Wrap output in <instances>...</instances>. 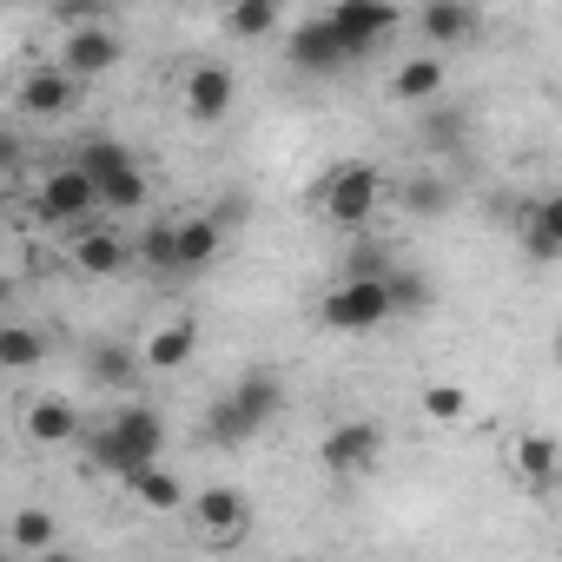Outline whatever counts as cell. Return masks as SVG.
<instances>
[{
	"label": "cell",
	"instance_id": "2e32d148",
	"mask_svg": "<svg viewBox=\"0 0 562 562\" xmlns=\"http://www.w3.org/2000/svg\"><path fill=\"white\" fill-rule=\"evenodd\" d=\"M443 87H450V60L443 54H411L397 74H391V106H437L443 100Z\"/></svg>",
	"mask_w": 562,
	"mask_h": 562
},
{
	"label": "cell",
	"instance_id": "4dcf8cb0",
	"mask_svg": "<svg viewBox=\"0 0 562 562\" xmlns=\"http://www.w3.org/2000/svg\"><path fill=\"white\" fill-rule=\"evenodd\" d=\"M397 199H404V212H417V218H437V212H450V186H443V179H411Z\"/></svg>",
	"mask_w": 562,
	"mask_h": 562
},
{
	"label": "cell",
	"instance_id": "8fae6325",
	"mask_svg": "<svg viewBox=\"0 0 562 562\" xmlns=\"http://www.w3.org/2000/svg\"><path fill=\"white\" fill-rule=\"evenodd\" d=\"M74 100H80V80H74L60 60L27 67V74H21V87H14L21 120H60V113H74Z\"/></svg>",
	"mask_w": 562,
	"mask_h": 562
},
{
	"label": "cell",
	"instance_id": "ac0fdd59",
	"mask_svg": "<svg viewBox=\"0 0 562 562\" xmlns=\"http://www.w3.org/2000/svg\"><path fill=\"white\" fill-rule=\"evenodd\" d=\"M509 470L522 476L529 496H549V490L562 483V443H555L549 430H522L516 450H509Z\"/></svg>",
	"mask_w": 562,
	"mask_h": 562
},
{
	"label": "cell",
	"instance_id": "7a4b0ae2",
	"mask_svg": "<svg viewBox=\"0 0 562 562\" xmlns=\"http://www.w3.org/2000/svg\"><path fill=\"white\" fill-rule=\"evenodd\" d=\"M278 411H285V378L265 371V364H251L218 404H205V437H212L218 450H238V443H251Z\"/></svg>",
	"mask_w": 562,
	"mask_h": 562
},
{
	"label": "cell",
	"instance_id": "44dd1931",
	"mask_svg": "<svg viewBox=\"0 0 562 562\" xmlns=\"http://www.w3.org/2000/svg\"><path fill=\"white\" fill-rule=\"evenodd\" d=\"M120 483H126V496H133L139 509H153V516H179V509H186V483H179L159 457H153V463H133Z\"/></svg>",
	"mask_w": 562,
	"mask_h": 562
},
{
	"label": "cell",
	"instance_id": "484cf974",
	"mask_svg": "<svg viewBox=\"0 0 562 562\" xmlns=\"http://www.w3.org/2000/svg\"><path fill=\"white\" fill-rule=\"evenodd\" d=\"M417 411H424V424H437V430H457V424H470L476 397H470L463 384L437 378V384H424V391H417Z\"/></svg>",
	"mask_w": 562,
	"mask_h": 562
},
{
	"label": "cell",
	"instance_id": "f1b7e54d",
	"mask_svg": "<svg viewBox=\"0 0 562 562\" xmlns=\"http://www.w3.org/2000/svg\"><path fill=\"white\" fill-rule=\"evenodd\" d=\"M384 292H391V312H430L437 305V285L424 271H384Z\"/></svg>",
	"mask_w": 562,
	"mask_h": 562
},
{
	"label": "cell",
	"instance_id": "52a82bcc",
	"mask_svg": "<svg viewBox=\"0 0 562 562\" xmlns=\"http://www.w3.org/2000/svg\"><path fill=\"white\" fill-rule=\"evenodd\" d=\"M120 60H126V47H120L113 21H80V27H67V34H60V67H67L80 87L106 80Z\"/></svg>",
	"mask_w": 562,
	"mask_h": 562
},
{
	"label": "cell",
	"instance_id": "7402d4cb",
	"mask_svg": "<svg viewBox=\"0 0 562 562\" xmlns=\"http://www.w3.org/2000/svg\"><path fill=\"white\" fill-rule=\"evenodd\" d=\"M87 378H93L100 391H120V397H126V391H139L146 364H139V351H133V345H113V338H106V345H93V351H87Z\"/></svg>",
	"mask_w": 562,
	"mask_h": 562
},
{
	"label": "cell",
	"instance_id": "9c48e42d",
	"mask_svg": "<svg viewBox=\"0 0 562 562\" xmlns=\"http://www.w3.org/2000/svg\"><path fill=\"white\" fill-rule=\"evenodd\" d=\"M325 21H331V34H338V41L351 47V60H358V54H371L384 34L404 27V8H397V0H338Z\"/></svg>",
	"mask_w": 562,
	"mask_h": 562
},
{
	"label": "cell",
	"instance_id": "277c9868",
	"mask_svg": "<svg viewBox=\"0 0 562 562\" xmlns=\"http://www.w3.org/2000/svg\"><path fill=\"white\" fill-rule=\"evenodd\" d=\"M318 318H325V331H345V338L384 331L397 318L391 312V292H384V271H345L338 285L318 299Z\"/></svg>",
	"mask_w": 562,
	"mask_h": 562
},
{
	"label": "cell",
	"instance_id": "8992f818",
	"mask_svg": "<svg viewBox=\"0 0 562 562\" xmlns=\"http://www.w3.org/2000/svg\"><path fill=\"white\" fill-rule=\"evenodd\" d=\"M378 457H384V424H378V417H345V424H331L325 443H318V463H325V476H338V483L371 476Z\"/></svg>",
	"mask_w": 562,
	"mask_h": 562
},
{
	"label": "cell",
	"instance_id": "6da1fadb",
	"mask_svg": "<svg viewBox=\"0 0 562 562\" xmlns=\"http://www.w3.org/2000/svg\"><path fill=\"white\" fill-rule=\"evenodd\" d=\"M80 443H87V463H93L100 476H126L133 463L166 457V417H159L153 404H120L113 417L80 424Z\"/></svg>",
	"mask_w": 562,
	"mask_h": 562
},
{
	"label": "cell",
	"instance_id": "83f0119b",
	"mask_svg": "<svg viewBox=\"0 0 562 562\" xmlns=\"http://www.w3.org/2000/svg\"><path fill=\"white\" fill-rule=\"evenodd\" d=\"M74 166H80V172H87V179L100 186L106 172H120V166H133V153H126V146H120L113 133H87V146H80V159H74Z\"/></svg>",
	"mask_w": 562,
	"mask_h": 562
},
{
	"label": "cell",
	"instance_id": "1f68e13d",
	"mask_svg": "<svg viewBox=\"0 0 562 562\" xmlns=\"http://www.w3.org/2000/svg\"><path fill=\"white\" fill-rule=\"evenodd\" d=\"M463 133H470V113H457V106H443V113L430 120V146H437V153H457Z\"/></svg>",
	"mask_w": 562,
	"mask_h": 562
},
{
	"label": "cell",
	"instance_id": "d6986e66",
	"mask_svg": "<svg viewBox=\"0 0 562 562\" xmlns=\"http://www.w3.org/2000/svg\"><path fill=\"white\" fill-rule=\"evenodd\" d=\"M285 60L299 67V74H338L345 60H351V47L331 34V21L318 14V21H299V34L285 41Z\"/></svg>",
	"mask_w": 562,
	"mask_h": 562
},
{
	"label": "cell",
	"instance_id": "f546056e",
	"mask_svg": "<svg viewBox=\"0 0 562 562\" xmlns=\"http://www.w3.org/2000/svg\"><path fill=\"white\" fill-rule=\"evenodd\" d=\"M133 258H139L146 271H179V258H172V225H166V218L146 225V232L133 238Z\"/></svg>",
	"mask_w": 562,
	"mask_h": 562
},
{
	"label": "cell",
	"instance_id": "e575fe53",
	"mask_svg": "<svg viewBox=\"0 0 562 562\" xmlns=\"http://www.w3.org/2000/svg\"><path fill=\"white\" fill-rule=\"evenodd\" d=\"M8 305H14V278H8V271H0V312H8Z\"/></svg>",
	"mask_w": 562,
	"mask_h": 562
},
{
	"label": "cell",
	"instance_id": "ffe728a7",
	"mask_svg": "<svg viewBox=\"0 0 562 562\" xmlns=\"http://www.w3.org/2000/svg\"><path fill=\"white\" fill-rule=\"evenodd\" d=\"M516 238H522V251H529L536 265H555V258H562V199H555V192L529 199V205H522Z\"/></svg>",
	"mask_w": 562,
	"mask_h": 562
},
{
	"label": "cell",
	"instance_id": "9a60e30c",
	"mask_svg": "<svg viewBox=\"0 0 562 562\" xmlns=\"http://www.w3.org/2000/svg\"><path fill=\"white\" fill-rule=\"evenodd\" d=\"M133 351H139V364H146V378H172V371H186L192 351H199V318H166V325H153Z\"/></svg>",
	"mask_w": 562,
	"mask_h": 562
},
{
	"label": "cell",
	"instance_id": "cb8c5ba5",
	"mask_svg": "<svg viewBox=\"0 0 562 562\" xmlns=\"http://www.w3.org/2000/svg\"><path fill=\"white\" fill-rule=\"evenodd\" d=\"M8 549L14 555H60V516L54 509H14Z\"/></svg>",
	"mask_w": 562,
	"mask_h": 562
},
{
	"label": "cell",
	"instance_id": "4fadbf2b",
	"mask_svg": "<svg viewBox=\"0 0 562 562\" xmlns=\"http://www.w3.org/2000/svg\"><path fill=\"white\" fill-rule=\"evenodd\" d=\"M232 100H238V80H232V67H218V60H199V67L186 74V93H179V106H186V120H192V126H218V120L232 113Z\"/></svg>",
	"mask_w": 562,
	"mask_h": 562
},
{
	"label": "cell",
	"instance_id": "e0dca14e",
	"mask_svg": "<svg viewBox=\"0 0 562 562\" xmlns=\"http://www.w3.org/2000/svg\"><path fill=\"white\" fill-rule=\"evenodd\" d=\"M218 251H225V218L218 212L172 218V258H179V271H205V265H218Z\"/></svg>",
	"mask_w": 562,
	"mask_h": 562
},
{
	"label": "cell",
	"instance_id": "4316f807",
	"mask_svg": "<svg viewBox=\"0 0 562 562\" xmlns=\"http://www.w3.org/2000/svg\"><path fill=\"white\" fill-rule=\"evenodd\" d=\"M153 199V179L139 172V159L133 166H120V172H106L100 179V212H139Z\"/></svg>",
	"mask_w": 562,
	"mask_h": 562
},
{
	"label": "cell",
	"instance_id": "603a6c76",
	"mask_svg": "<svg viewBox=\"0 0 562 562\" xmlns=\"http://www.w3.org/2000/svg\"><path fill=\"white\" fill-rule=\"evenodd\" d=\"M225 34L245 41V47L285 34V0H232V8H225Z\"/></svg>",
	"mask_w": 562,
	"mask_h": 562
},
{
	"label": "cell",
	"instance_id": "30bf717a",
	"mask_svg": "<svg viewBox=\"0 0 562 562\" xmlns=\"http://www.w3.org/2000/svg\"><path fill=\"white\" fill-rule=\"evenodd\" d=\"M80 404L74 397H60V391H41V397H27L21 404V437L34 443V450H74L80 443Z\"/></svg>",
	"mask_w": 562,
	"mask_h": 562
},
{
	"label": "cell",
	"instance_id": "d590c367",
	"mask_svg": "<svg viewBox=\"0 0 562 562\" xmlns=\"http://www.w3.org/2000/svg\"><path fill=\"white\" fill-rule=\"evenodd\" d=\"M0 8H8V0H0Z\"/></svg>",
	"mask_w": 562,
	"mask_h": 562
},
{
	"label": "cell",
	"instance_id": "5b68a950",
	"mask_svg": "<svg viewBox=\"0 0 562 562\" xmlns=\"http://www.w3.org/2000/svg\"><path fill=\"white\" fill-rule=\"evenodd\" d=\"M186 522H192V542L205 549H232L251 536V496L238 483H205L186 496Z\"/></svg>",
	"mask_w": 562,
	"mask_h": 562
},
{
	"label": "cell",
	"instance_id": "ba28073f",
	"mask_svg": "<svg viewBox=\"0 0 562 562\" xmlns=\"http://www.w3.org/2000/svg\"><path fill=\"white\" fill-rule=\"evenodd\" d=\"M34 205H41V218H47V225H80V218H93V212H100V186L67 159V166H54V172L34 186Z\"/></svg>",
	"mask_w": 562,
	"mask_h": 562
},
{
	"label": "cell",
	"instance_id": "5bb4252c",
	"mask_svg": "<svg viewBox=\"0 0 562 562\" xmlns=\"http://www.w3.org/2000/svg\"><path fill=\"white\" fill-rule=\"evenodd\" d=\"M67 258H74V271H87V278H120V271L133 265V238H120L113 225H93V218H80V225H74V245H67Z\"/></svg>",
	"mask_w": 562,
	"mask_h": 562
},
{
	"label": "cell",
	"instance_id": "d4e9b609",
	"mask_svg": "<svg viewBox=\"0 0 562 562\" xmlns=\"http://www.w3.org/2000/svg\"><path fill=\"white\" fill-rule=\"evenodd\" d=\"M47 364V331L41 325H0V371L8 378H27Z\"/></svg>",
	"mask_w": 562,
	"mask_h": 562
},
{
	"label": "cell",
	"instance_id": "3957f363",
	"mask_svg": "<svg viewBox=\"0 0 562 562\" xmlns=\"http://www.w3.org/2000/svg\"><path fill=\"white\" fill-rule=\"evenodd\" d=\"M384 205H391V179L371 159H345L318 179V218L338 225V232H364Z\"/></svg>",
	"mask_w": 562,
	"mask_h": 562
},
{
	"label": "cell",
	"instance_id": "d6a6232c",
	"mask_svg": "<svg viewBox=\"0 0 562 562\" xmlns=\"http://www.w3.org/2000/svg\"><path fill=\"white\" fill-rule=\"evenodd\" d=\"M54 14H60L67 27H80V21H113V0H54Z\"/></svg>",
	"mask_w": 562,
	"mask_h": 562
},
{
	"label": "cell",
	"instance_id": "836d02e7",
	"mask_svg": "<svg viewBox=\"0 0 562 562\" xmlns=\"http://www.w3.org/2000/svg\"><path fill=\"white\" fill-rule=\"evenodd\" d=\"M14 166H21V139L0 126V172H14Z\"/></svg>",
	"mask_w": 562,
	"mask_h": 562
},
{
	"label": "cell",
	"instance_id": "7c38bea8",
	"mask_svg": "<svg viewBox=\"0 0 562 562\" xmlns=\"http://www.w3.org/2000/svg\"><path fill=\"white\" fill-rule=\"evenodd\" d=\"M417 34L430 41V54L476 47L483 41V14H476V0H424V8H417Z\"/></svg>",
	"mask_w": 562,
	"mask_h": 562
}]
</instances>
